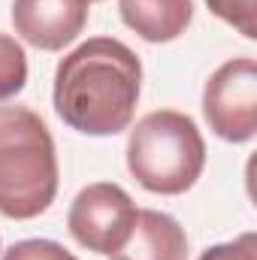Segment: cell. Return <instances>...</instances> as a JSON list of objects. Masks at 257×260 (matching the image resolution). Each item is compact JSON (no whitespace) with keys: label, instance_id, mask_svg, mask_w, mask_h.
<instances>
[{"label":"cell","instance_id":"7c38bea8","mask_svg":"<svg viewBox=\"0 0 257 260\" xmlns=\"http://www.w3.org/2000/svg\"><path fill=\"white\" fill-rule=\"evenodd\" d=\"M200 260H257V233H242L233 242L209 245Z\"/></svg>","mask_w":257,"mask_h":260},{"label":"cell","instance_id":"7a4b0ae2","mask_svg":"<svg viewBox=\"0 0 257 260\" xmlns=\"http://www.w3.org/2000/svg\"><path fill=\"white\" fill-rule=\"evenodd\" d=\"M58 154L46 121L27 106H0V215L30 221L58 197Z\"/></svg>","mask_w":257,"mask_h":260},{"label":"cell","instance_id":"9c48e42d","mask_svg":"<svg viewBox=\"0 0 257 260\" xmlns=\"http://www.w3.org/2000/svg\"><path fill=\"white\" fill-rule=\"evenodd\" d=\"M27 85V55L15 37L0 34V103Z\"/></svg>","mask_w":257,"mask_h":260},{"label":"cell","instance_id":"30bf717a","mask_svg":"<svg viewBox=\"0 0 257 260\" xmlns=\"http://www.w3.org/2000/svg\"><path fill=\"white\" fill-rule=\"evenodd\" d=\"M209 12L236 27L245 40H257V6L254 0H206Z\"/></svg>","mask_w":257,"mask_h":260},{"label":"cell","instance_id":"4fadbf2b","mask_svg":"<svg viewBox=\"0 0 257 260\" xmlns=\"http://www.w3.org/2000/svg\"><path fill=\"white\" fill-rule=\"evenodd\" d=\"M88 3H97V0H88Z\"/></svg>","mask_w":257,"mask_h":260},{"label":"cell","instance_id":"3957f363","mask_svg":"<svg viewBox=\"0 0 257 260\" xmlns=\"http://www.w3.org/2000/svg\"><path fill=\"white\" fill-rule=\"evenodd\" d=\"M206 167V142L191 115L157 109L136 121L127 139L130 176L151 194L191 191Z\"/></svg>","mask_w":257,"mask_h":260},{"label":"cell","instance_id":"277c9868","mask_svg":"<svg viewBox=\"0 0 257 260\" xmlns=\"http://www.w3.org/2000/svg\"><path fill=\"white\" fill-rule=\"evenodd\" d=\"M136 212L139 209H136L133 197L121 185L94 182V185L82 188L76 200L70 203L67 227H70V236L82 248L112 257L130 239L133 224H136Z\"/></svg>","mask_w":257,"mask_h":260},{"label":"cell","instance_id":"52a82bcc","mask_svg":"<svg viewBox=\"0 0 257 260\" xmlns=\"http://www.w3.org/2000/svg\"><path fill=\"white\" fill-rule=\"evenodd\" d=\"M112 260H188L185 227L157 209H139L130 239Z\"/></svg>","mask_w":257,"mask_h":260},{"label":"cell","instance_id":"8992f818","mask_svg":"<svg viewBox=\"0 0 257 260\" xmlns=\"http://www.w3.org/2000/svg\"><path fill=\"white\" fill-rule=\"evenodd\" d=\"M88 0H15V34L43 52H61L88 24Z\"/></svg>","mask_w":257,"mask_h":260},{"label":"cell","instance_id":"ba28073f","mask_svg":"<svg viewBox=\"0 0 257 260\" xmlns=\"http://www.w3.org/2000/svg\"><path fill=\"white\" fill-rule=\"evenodd\" d=\"M118 12L145 43H173L194 21V0H118Z\"/></svg>","mask_w":257,"mask_h":260},{"label":"cell","instance_id":"5b68a950","mask_svg":"<svg viewBox=\"0 0 257 260\" xmlns=\"http://www.w3.org/2000/svg\"><path fill=\"white\" fill-rule=\"evenodd\" d=\"M203 112L224 142H248L257 133V64L233 58L218 67L203 88Z\"/></svg>","mask_w":257,"mask_h":260},{"label":"cell","instance_id":"8fae6325","mask_svg":"<svg viewBox=\"0 0 257 260\" xmlns=\"http://www.w3.org/2000/svg\"><path fill=\"white\" fill-rule=\"evenodd\" d=\"M3 260H79L55 239H21L3 251Z\"/></svg>","mask_w":257,"mask_h":260},{"label":"cell","instance_id":"6da1fadb","mask_svg":"<svg viewBox=\"0 0 257 260\" xmlns=\"http://www.w3.org/2000/svg\"><path fill=\"white\" fill-rule=\"evenodd\" d=\"M139 91V55L115 37H94L61 58L52 103L70 130L85 136H115L130 127Z\"/></svg>","mask_w":257,"mask_h":260}]
</instances>
